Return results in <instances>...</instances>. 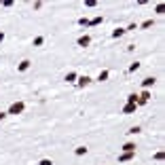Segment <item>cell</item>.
<instances>
[{"label":"cell","instance_id":"obj_25","mask_svg":"<svg viewBox=\"0 0 165 165\" xmlns=\"http://www.w3.org/2000/svg\"><path fill=\"white\" fill-rule=\"evenodd\" d=\"M6 118V112H0V121H4Z\"/></svg>","mask_w":165,"mask_h":165},{"label":"cell","instance_id":"obj_15","mask_svg":"<svg viewBox=\"0 0 165 165\" xmlns=\"http://www.w3.org/2000/svg\"><path fill=\"white\" fill-rule=\"evenodd\" d=\"M102 23V15H97V17H93V19L89 21V25H99Z\"/></svg>","mask_w":165,"mask_h":165},{"label":"cell","instance_id":"obj_11","mask_svg":"<svg viewBox=\"0 0 165 165\" xmlns=\"http://www.w3.org/2000/svg\"><path fill=\"white\" fill-rule=\"evenodd\" d=\"M123 34H125V28H116V30H112V38H121Z\"/></svg>","mask_w":165,"mask_h":165},{"label":"cell","instance_id":"obj_3","mask_svg":"<svg viewBox=\"0 0 165 165\" xmlns=\"http://www.w3.org/2000/svg\"><path fill=\"white\" fill-rule=\"evenodd\" d=\"M76 44H78V47H89V44H91V36H89V34L80 36V38L76 40Z\"/></svg>","mask_w":165,"mask_h":165},{"label":"cell","instance_id":"obj_5","mask_svg":"<svg viewBox=\"0 0 165 165\" xmlns=\"http://www.w3.org/2000/svg\"><path fill=\"white\" fill-rule=\"evenodd\" d=\"M133 157H135V152H123V154H118V161L125 163V161H131Z\"/></svg>","mask_w":165,"mask_h":165},{"label":"cell","instance_id":"obj_1","mask_svg":"<svg viewBox=\"0 0 165 165\" xmlns=\"http://www.w3.org/2000/svg\"><path fill=\"white\" fill-rule=\"evenodd\" d=\"M23 108H25L23 102H15V104H11V108H8V112H6V114H21V112H23Z\"/></svg>","mask_w":165,"mask_h":165},{"label":"cell","instance_id":"obj_22","mask_svg":"<svg viewBox=\"0 0 165 165\" xmlns=\"http://www.w3.org/2000/svg\"><path fill=\"white\" fill-rule=\"evenodd\" d=\"M38 165H53V161H51V159H40Z\"/></svg>","mask_w":165,"mask_h":165},{"label":"cell","instance_id":"obj_13","mask_svg":"<svg viewBox=\"0 0 165 165\" xmlns=\"http://www.w3.org/2000/svg\"><path fill=\"white\" fill-rule=\"evenodd\" d=\"M76 78H78L76 72H68V74H66V80H68V82H74Z\"/></svg>","mask_w":165,"mask_h":165},{"label":"cell","instance_id":"obj_14","mask_svg":"<svg viewBox=\"0 0 165 165\" xmlns=\"http://www.w3.org/2000/svg\"><path fill=\"white\" fill-rule=\"evenodd\" d=\"M152 25H154V21H152V19H146L140 28H142V30H148V28H152Z\"/></svg>","mask_w":165,"mask_h":165},{"label":"cell","instance_id":"obj_8","mask_svg":"<svg viewBox=\"0 0 165 165\" xmlns=\"http://www.w3.org/2000/svg\"><path fill=\"white\" fill-rule=\"evenodd\" d=\"M123 152H135V144L133 142H125L123 144Z\"/></svg>","mask_w":165,"mask_h":165},{"label":"cell","instance_id":"obj_16","mask_svg":"<svg viewBox=\"0 0 165 165\" xmlns=\"http://www.w3.org/2000/svg\"><path fill=\"white\" fill-rule=\"evenodd\" d=\"M140 131H142V129H140L138 125H135V127H129V129H127V133H129V135H135V133H140Z\"/></svg>","mask_w":165,"mask_h":165},{"label":"cell","instance_id":"obj_10","mask_svg":"<svg viewBox=\"0 0 165 165\" xmlns=\"http://www.w3.org/2000/svg\"><path fill=\"white\" fill-rule=\"evenodd\" d=\"M108 76H110V72H108V70H102V72L97 74V80H99V82H104V80H108Z\"/></svg>","mask_w":165,"mask_h":165},{"label":"cell","instance_id":"obj_2","mask_svg":"<svg viewBox=\"0 0 165 165\" xmlns=\"http://www.w3.org/2000/svg\"><path fill=\"white\" fill-rule=\"evenodd\" d=\"M76 80H78V82H76V87H80V89H82V87H87V85H91V82H93V78H89L87 74H85V76H78Z\"/></svg>","mask_w":165,"mask_h":165},{"label":"cell","instance_id":"obj_24","mask_svg":"<svg viewBox=\"0 0 165 165\" xmlns=\"http://www.w3.org/2000/svg\"><path fill=\"white\" fill-rule=\"evenodd\" d=\"M127 30H129V32H133V30H138V23H129V28H127ZM125 30V32H127Z\"/></svg>","mask_w":165,"mask_h":165},{"label":"cell","instance_id":"obj_26","mask_svg":"<svg viewBox=\"0 0 165 165\" xmlns=\"http://www.w3.org/2000/svg\"><path fill=\"white\" fill-rule=\"evenodd\" d=\"M4 40V32H0V42H2Z\"/></svg>","mask_w":165,"mask_h":165},{"label":"cell","instance_id":"obj_23","mask_svg":"<svg viewBox=\"0 0 165 165\" xmlns=\"http://www.w3.org/2000/svg\"><path fill=\"white\" fill-rule=\"evenodd\" d=\"M95 4H97L95 0H87V2H85V6H89V8H91V6H95Z\"/></svg>","mask_w":165,"mask_h":165},{"label":"cell","instance_id":"obj_20","mask_svg":"<svg viewBox=\"0 0 165 165\" xmlns=\"http://www.w3.org/2000/svg\"><path fill=\"white\" fill-rule=\"evenodd\" d=\"M78 25H82V28H89V19H87V17H80V19H78Z\"/></svg>","mask_w":165,"mask_h":165},{"label":"cell","instance_id":"obj_6","mask_svg":"<svg viewBox=\"0 0 165 165\" xmlns=\"http://www.w3.org/2000/svg\"><path fill=\"white\" fill-rule=\"evenodd\" d=\"M30 63H32L30 59H21V61H19V66H17V70H19V72H25L28 68H30Z\"/></svg>","mask_w":165,"mask_h":165},{"label":"cell","instance_id":"obj_17","mask_svg":"<svg viewBox=\"0 0 165 165\" xmlns=\"http://www.w3.org/2000/svg\"><path fill=\"white\" fill-rule=\"evenodd\" d=\"M163 11H165V4H163V2H159L157 6H154V13H159V15H163Z\"/></svg>","mask_w":165,"mask_h":165},{"label":"cell","instance_id":"obj_4","mask_svg":"<svg viewBox=\"0 0 165 165\" xmlns=\"http://www.w3.org/2000/svg\"><path fill=\"white\" fill-rule=\"evenodd\" d=\"M154 82H157V78H154V76H146V78L142 80V87H144L146 91H148V89H150L152 85H154Z\"/></svg>","mask_w":165,"mask_h":165},{"label":"cell","instance_id":"obj_7","mask_svg":"<svg viewBox=\"0 0 165 165\" xmlns=\"http://www.w3.org/2000/svg\"><path fill=\"white\" fill-rule=\"evenodd\" d=\"M135 110H138V106H133V104H125V106H123V112H125V114H133Z\"/></svg>","mask_w":165,"mask_h":165},{"label":"cell","instance_id":"obj_18","mask_svg":"<svg viewBox=\"0 0 165 165\" xmlns=\"http://www.w3.org/2000/svg\"><path fill=\"white\" fill-rule=\"evenodd\" d=\"M135 70H140V63H138V61H133L131 66L127 68V72H135Z\"/></svg>","mask_w":165,"mask_h":165},{"label":"cell","instance_id":"obj_19","mask_svg":"<svg viewBox=\"0 0 165 165\" xmlns=\"http://www.w3.org/2000/svg\"><path fill=\"white\" fill-rule=\"evenodd\" d=\"M163 159H165V152H163V150L154 152V161H163Z\"/></svg>","mask_w":165,"mask_h":165},{"label":"cell","instance_id":"obj_9","mask_svg":"<svg viewBox=\"0 0 165 165\" xmlns=\"http://www.w3.org/2000/svg\"><path fill=\"white\" fill-rule=\"evenodd\" d=\"M74 154H76V157H82V154H87V146H76V148H74Z\"/></svg>","mask_w":165,"mask_h":165},{"label":"cell","instance_id":"obj_12","mask_svg":"<svg viewBox=\"0 0 165 165\" xmlns=\"http://www.w3.org/2000/svg\"><path fill=\"white\" fill-rule=\"evenodd\" d=\"M127 104L138 106V95H135V93H129V95H127Z\"/></svg>","mask_w":165,"mask_h":165},{"label":"cell","instance_id":"obj_21","mask_svg":"<svg viewBox=\"0 0 165 165\" xmlns=\"http://www.w3.org/2000/svg\"><path fill=\"white\" fill-rule=\"evenodd\" d=\"M42 42H44V38H42V36H36V38H34V47H40Z\"/></svg>","mask_w":165,"mask_h":165}]
</instances>
